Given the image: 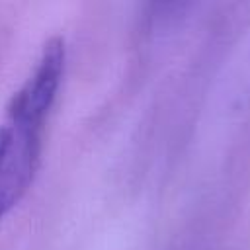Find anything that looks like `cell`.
<instances>
[{
  "mask_svg": "<svg viewBox=\"0 0 250 250\" xmlns=\"http://www.w3.org/2000/svg\"><path fill=\"white\" fill-rule=\"evenodd\" d=\"M64 76L62 39L47 41L0 121V221L29 191L41 164L47 123Z\"/></svg>",
  "mask_w": 250,
  "mask_h": 250,
  "instance_id": "1",
  "label": "cell"
}]
</instances>
